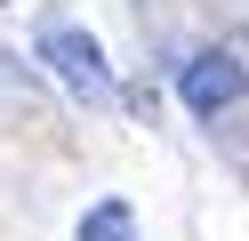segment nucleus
<instances>
[{
  "instance_id": "1",
  "label": "nucleus",
  "mask_w": 249,
  "mask_h": 241,
  "mask_svg": "<svg viewBox=\"0 0 249 241\" xmlns=\"http://www.w3.org/2000/svg\"><path fill=\"white\" fill-rule=\"evenodd\" d=\"M40 56H49V73L65 80V89H81L89 105H105V96H113V64H105V48L89 40L81 24H65V16H56V24H40Z\"/></svg>"
},
{
  "instance_id": "3",
  "label": "nucleus",
  "mask_w": 249,
  "mask_h": 241,
  "mask_svg": "<svg viewBox=\"0 0 249 241\" xmlns=\"http://www.w3.org/2000/svg\"><path fill=\"white\" fill-rule=\"evenodd\" d=\"M72 241H137V209H129V201H97Z\"/></svg>"
},
{
  "instance_id": "2",
  "label": "nucleus",
  "mask_w": 249,
  "mask_h": 241,
  "mask_svg": "<svg viewBox=\"0 0 249 241\" xmlns=\"http://www.w3.org/2000/svg\"><path fill=\"white\" fill-rule=\"evenodd\" d=\"M177 96H185V112H225L233 96H241V56H225V48H201V56H185V73H177Z\"/></svg>"
}]
</instances>
